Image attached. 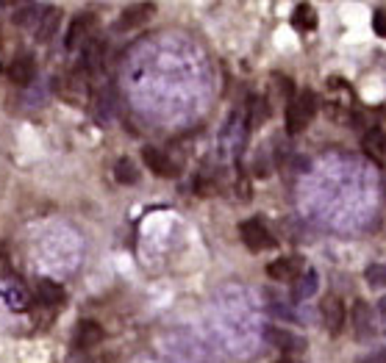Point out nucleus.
Wrapping results in <instances>:
<instances>
[{
    "label": "nucleus",
    "mask_w": 386,
    "mask_h": 363,
    "mask_svg": "<svg viewBox=\"0 0 386 363\" xmlns=\"http://www.w3.org/2000/svg\"><path fill=\"white\" fill-rule=\"evenodd\" d=\"M286 363H292V360H286Z\"/></svg>",
    "instance_id": "28"
},
{
    "label": "nucleus",
    "mask_w": 386,
    "mask_h": 363,
    "mask_svg": "<svg viewBox=\"0 0 386 363\" xmlns=\"http://www.w3.org/2000/svg\"><path fill=\"white\" fill-rule=\"evenodd\" d=\"M361 363H383V349H378V352H372L370 358H364Z\"/></svg>",
    "instance_id": "26"
},
{
    "label": "nucleus",
    "mask_w": 386,
    "mask_h": 363,
    "mask_svg": "<svg viewBox=\"0 0 386 363\" xmlns=\"http://www.w3.org/2000/svg\"><path fill=\"white\" fill-rule=\"evenodd\" d=\"M103 327L98 325V322H92V319H84L78 327H76V347L78 349H92V347H98L100 341H103Z\"/></svg>",
    "instance_id": "16"
},
{
    "label": "nucleus",
    "mask_w": 386,
    "mask_h": 363,
    "mask_svg": "<svg viewBox=\"0 0 386 363\" xmlns=\"http://www.w3.org/2000/svg\"><path fill=\"white\" fill-rule=\"evenodd\" d=\"M142 159L148 164V169H153L159 178H175L178 175V164L159 148H145L142 150Z\"/></svg>",
    "instance_id": "7"
},
{
    "label": "nucleus",
    "mask_w": 386,
    "mask_h": 363,
    "mask_svg": "<svg viewBox=\"0 0 386 363\" xmlns=\"http://www.w3.org/2000/svg\"><path fill=\"white\" fill-rule=\"evenodd\" d=\"M317 288H319V274L317 269H308V272H300L295 277V285H292V300L300 303V300H308L317 294Z\"/></svg>",
    "instance_id": "15"
},
{
    "label": "nucleus",
    "mask_w": 386,
    "mask_h": 363,
    "mask_svg": "<svg viewBox=\"0 0 386 363\" xmlns=\"http://www.w3.org/2000/svg\"><path fill=\"white\" fill-rule=\"evenodd\" d=\"M58 25H61V12H58L56 6H47V9L42 12L39 23L34 25V36H36V42H39V45H47V42L56 36Z\"/></svg>",
    "instance_id": "13"
},
{
    "label": "nucleus",
    "mask_w": 386,
    "mask_h": 363,
    "mask_svg": "<svg viewBox=\"0 0 386 363\" xmlns=\"http://www.w3.org/2000/svg\"><path fill=\"white\" fill-rule=\"evenodd\" d=\"M361 148H364V153L378 164V167H383V150H386V139H383V130L381 128H372V130H367L364 133V139H361Z\"/></svg>",
    "instance_id": "17"
},
{
    "label": "nucleus",
    "mask_w": 386,
    "mask_h": 363,
    "mask_svg": "<svg viewBox=\"0 0 386 363\" xmlns=\"http://www.w3.org/2000/svg\"><path fill=\"white\" fill-rule=\"evenodd\" d=\"M264 341H270L278 349H286V352H303L306 349V341L300 336L289 333L286 327H264Z\"/></svg>",
    "instance_id": "11"
},
{
    "label": "nucleus",
    "mask_w": 386,
    "mask_h": 363,
    "mask_svg": "<svg viewBox=\"0 0 386 363\" xmlns=\"http://www.w3.org/2000/svg\"><path fill=\"white\" fill-rule=\"evenodd\" d=\"M267 274L278 283H292L300 274V258H278L267 266Z\"/></svg>",
    "instance_id": "18"
},
{
    "label": "nucleus",
    "mask_w": 386,
    "mask_h": 363,
    "mask_svg": "<svg viewBox=\"0 0 386 363\" xmlns=\"http://www.w3.org/2000/svg\"><path fill=\"white\" fill-rule=\"evenodd\" d=\"M367 283H370L372 288H381V285L386 283V266H383V264L367 266Z\"/></svg>",
    "instance_id": "23"
},
{
    "label": "nucleus",
    "mask_w": 386,
    "mask_h": 363,
    "mask_svg": "<svg viewBox=\"0 0 386 363\" xmlns=\"http://www.w3.org/2000/svg\"><path fill=\"white\" fill-rule=\"evenodd\" d=\"M236 191H239L236 197H239L242 202H247V200L253 197V194H250V180H247V175H245V172H242V175H239V180H236Z\"/></svg>",
    "instance_id": "24"
},
{
    "label": "nucleus",
    "mask_w": 386,
    "mask_h": 363,
    "mask_svg": "<svg viewBox=\"0 0 386 363\" xmlns=\"http://www.w3.org/2000/svg\"><path fill=\"white\" fill-rule=\"evenodd\" d=\"M103 58H106V42L100 36H95V39H89L81 47V64H78V69H84L87 75H95V72L103 67Z\"/></svg>",
    "instance_id": "6"
},
{
    "label": "nucleus",
    "mask_w": 386,
    "mask_h": 363,
    "mask_svg": "<svg viewBox=\"0 0 386 363\" xmlns=\"http://www.w3.org/2000/svg\"><path fill=\"white\" fill-rule=\"evenodd\" d=\"M56 89H58V95L67 100V103H73V106H84L87 100H89V75L84 69H73V72H67L58 84H56Z\"/></svg>",
    "instance_id": "2"
},
{
    "label": "nucleus",
    "mask_w": 386,
    "mask_h": 363,
    "mask_svg": "<svg viewBox=\"0 0 386 363\" xmlns=\"http://www.w3.org/2000/svg\"><path fill=\"white\" fill-rule=\"evenodd\" d=\"M239 236H242V242H245V247H247L250 253H264V250H273V247H275L273 233L264 228L262 220H256V216L239 225Z\"/></svg>",
    "instance_id": "3"
},
{
    "label": "nucleus",
    "mask_w": 386,
    "mask_h": 363,
    "mask_svg": "<svg viewBox=\"0 0 386 363\" xmlns=\"http://www.w3.org/2000/svg\"><path fill=\"white\" fill-rule=\"evenodd\" d=\"M95 28H98L95 14H76L73 23H70V28H67V36H64V47H67V50H78V47H84L89 39L98 36Z\"/></svg>",
    "instance_id": "4"
},
{
    "label": "nucleus",
    "mask_w": 386,
    "mask_h": 363,
    "mask_svg": "<svg viewBox=\"0 0 386 363\" xmlns=\"http://www.w3.org/2000/svg\"><path fill=\"white\" fill-rule=\"evenodd\" d=\"M6 9V3H3V0H0V12H3Z\"/></svg>",
    "instance_id": "27"
},
{
    "label": "nucleus",
    "mask_w": 386,
    "mask_h": 363,
    "mask_svg": "<svg viewBox=\"0 0 386 363\" xmlns=\"http://www.w3.org/2000/svg\"><path fill=\"white\" fill-rule=\"evenodd\" d=\"M114 178H117V183H122V186L137 183V180H139L137 164H134L131 159H120V161H117V167H114Z\"/></svg>",
    "instance_id": "21"
},
{
    "label": "nucleus",
    "mask_w": 386,
    "mask_h": 363,
    "mask_svg": "<svg viewBox=\"0 0 386 363\" xmlns=\"http://www.w3.org/2000/svg\"><path fill=\"white\" fill-rule=\"evenodd\" d=\"M36 297H39L42 305H47V308H58V305L64 303V288H61L58 283L42 277V280L36 283Z\"/></svg>",
    "instance_id": "19"
},
{
    "label": "nucleus",
    "mask_w": 386,
    "mask_h": 363,
    "mask_svg": "<svg viewBox=\"0 0 386 363\" xmlns=\"http://www.w3.org/2000/svg\"><path fill=\"white\" fill-rule=\"evenodd\" d=\"M383 9H378L375 12V31H378V36H386V23H383Z\"/></svg>",
    "instance_id": "25"
},
{
    "label": "nucleus",
    "mask_w": 386,
    "mask_h": 363,
    "mask_svg": "<svg viewBox=\"0 0 386 363\" xmlns=\"http://www.w3.org/2000/svg\"><path fill=\"white\" fill-rule=\"evenodd\" d=\"M9 78H12V84L28 89V86L34 84V78H36V61H34V56H20V58H14L12 67H9Z\"/></svg>",
    "instance_id": "12"
},
{
    "label": "nucleus",
    "mask_w": 386,
    "mask_h": 363,
    "mask_svg": "<svg viewBox=\"0 0 386 363\" xmlns=\"http://www.w3.org/2000/svg\"><path fill=\"white\" fill-rule=\"evenodd\" d=\"M95 117H98V122H103V125H109L114 117H117V92H114V86L111 84H106L98 95H95Z\"/></svg>",
    "instance_id": "10"
},
{
    "label": "nucleus",
    "mask_w": 386,
    "mask_h": 363,
    "mask_svg": "<svg viewBox=\"0 0 386 363\" xmlns=\"http://www.w3.org/2000/svg\"><path fill=\"white\" fill-rule=\"evenodd\" d=\"M292 25L297 28V31H314L317 28V9L314 6H308V3H297L295 6V12H292Z\"/></svg>",
    "instance_id": "20"
},
{
    "label": "nucleus",
    "mask_w": 386,
    "mask_h": 363,
    "mask_svg": "<svg viewBox=\"0 0 386 363\" xmlns=\"http://www.w3.org/2000/svg\"><path fill=\"white\" fill-rule=\"evenodd\" d=\"M350 319H353V336L359 341H372L375 338V319H372V311H370V305L364 300L353 303Z\"/></svg>",
    "instance_id": "5"
},
{
    "label": "nucleus",
    "mask_w": 386,
    "mask_h": 363,
    "mask_svg": "<svg viewBox=\"0 0 386 363\" xmlns=\"http://www.w3.org/2000/svg\"><path fill=\"white\" fill-rule=\"evenodd\" d=\"M0 297H3V303L17 314L31 311V294L23 283H3L0 285Z\"/></svg>",
    "instance_id": "8"
},
{
    "label": "nucleus",
    "mask_w": 386,
    "mask_h": 363,
    "mask_svg": "<svg viewBox=\"0 0 386 363\" xmlns=\"http://www.w3.org/2000/svg\"><path fill=\"white\" fill-rule=\"evenodd\" d=\"M42 12H45V9H42L39 3H25V6H20V9H17L14 23H17L20 28H31V25H36V23H39Z\"/></svg>",
    "instance_id": "22"
},
{
    "label": "nucleus",
    "mask_w": 386,
    "mask_h": 363,
    "mask_svg": "<svg viewBox=\"0 0 386 363\" xmlns=\"http://www.w3.org/2000/svg\"><path fill=\"white\" fill-rule=\"evenodd\" d=\"M153 12H156L153 3H134V6H128V9L120 14V20H117L114 28H117V31H131V28L148 23V17H153Z\"/></svg>",
    "instance_id": "9"
},
{
    "label": "nucleus",
    "mask_w": 386,
    "mask_h": 363,
    "mask_svg": "<svg viewBox=\"0 0 386 363\" xmlns=\"http://www.w3.org/2000/svg\"><path fill=\"white\" fill-rule=\"evenodd\" d=\"M314 114H317V95L308 92V89L300 92V95H295V97L289 100V106H286V114H284L286 133H289V136H297L300 130H306L308 122L314 119Z\"/></svg>",
    "instance_id": "1"
},
{
    "label": "nucleus",
    "mask_w": 386,
    "mask_h": 363,
    "mask_svg": "<svg viewBox=\"0 0 386 363\" xmlns=\"http://www.w3.org/2000/svg\"><path fill=\"white\" fill-rule=\"evenodd\" d=\"M319 314H323V322L334 336L342 333V327H345V305H342L339 297H326L323 305H319Z\"/></svg>",
    "instance_id": "14"
}]
</instances>
